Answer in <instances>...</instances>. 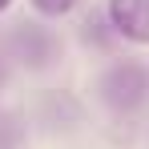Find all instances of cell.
<instances>
[{"mask_svg": "<svg viewBox=\"0 0 149 149\" xmlns=\"http://www.w3.org/2000/svg\"><path fill=\"white\" fill-rule=\"evenodd\" d=\"M109 24L125 40L149 45V0H109Z\"/></svg>", "mask_w": 149, "mask_h": 149, "instance_id": "obj_2", "label": "cell"}, {"mask_svg": "<svg viewBox=\"0 0 149 149\" xmlns=\"http://www.w3.org/2000/svg\"><path fill=\"white\" fill-rule=\"evenodd\" d=\"M16 141H20V125L8 113H0V149H16Z\"/></svg>", "mask_w": 149, "mask_h": 149, "instance_id": "obj_3", "label": "cell"}, {"mask_svg": "<svg viewBox=\"0 0 149 149\" xmlns=\"http://www.w3.org/2000/svg\"><path fill=\"white\" fill-rule=\"evenodd\" d=\"M145 89H149V77L137 69V65H117V69H109L105 81H101V97L109 101V109H137L141 101H145Z\"/></svg>", "mask_w": 149, "mask_h": 149, "instance_id": "obj_1", "label": "cell"}, {"mask_svg": "<svg viewBox=\"0 0 149 149\" xmlns=\"http://www.w3.org/2000/svg\"><path fill=\"white\" fill-rule=\"evenodd\" d=\"M8 4H12V0H0V12H4V8H8Z\"/></svg>", "mask_w": 149, "mask_h": 149, "instance_id": "obj_5", "label": "cell"}, {"mask_svg": "<svg viewBox=\"0 0 149 149\" xmlns=\"http://www.w3.org/2000/svg\"><path fill=\"white\" fill-rule=\"evenodd\" d=\"M73 4H77V0H32V8L45 12V16H65Z\"/></svg>", "mask_w": 149, "mask_h": 149, "instance_id": "obj_4", "label": "cell"}]
</instances>
